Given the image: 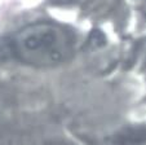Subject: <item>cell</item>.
Segmentation results:
<instances>
[{"label":"cell","mask_w":146,"mask_h":145,"mask_svg":"<svg viewBox=\"0 0 146 145\" xmlns=\"http://www.w3.org/2000/svg\"><path fill=\"white\" fill-rule=\"evenodd\" d=\"M21 61L36 67H53L67 61L72 52L70 35L62 27L39 22L22 29L13 40Z\"/></svg>","instance_id":"obj_1"}]
</instances>
